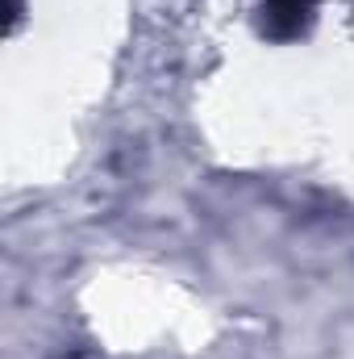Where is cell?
Listing matches in <instances>:
<instances>
[{
  "instance_id": "1",
  "label": "cell",
  "mask_w": 354,
  "mask_h": 359,
  "mask_svg": "<svg viewBox=\"0 0 354 359\" xmlns=\"http://www.w3.org/2000/svg\"><path fill=\"white\" fill-rule=\"evenodd\" d=\"M309 4L313 0H267L263 4V34L275 42L300 38L309 25Z\"/></svg>"
}]
</instances>
